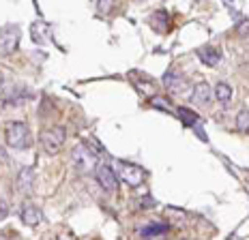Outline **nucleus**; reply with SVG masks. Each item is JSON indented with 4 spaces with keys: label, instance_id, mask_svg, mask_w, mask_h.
<instances>
[{
    "label": "nucleus",
    "instance_id": "nucleus-1",
    "mask_svg": "<svg viewBox=\"0 0 249 240\" xmlns=\"http://www.w3.org/2000/svg\"><path fill=\"white\" fill-rule=\"evenodd\" d=\"M4 139H7V144L11 146L15 150H24L30 146V131H28V124L22 122V120H13V122L7 124V129H4Z\"/></svg>",
    "mask_w": 249,
    "mask_h": 240
},
{
    "label": "nucleus",
    "instance_id": "nucleus-2",
    "mask_svg": "<svg viewBox=\"0 0 249 240\" xmlns=\"http://www.w3.org/2000/svg\"><path fill=\"white\" fill-rule=\"evenodd\" d=\"M65 139H67V129L65 127H48V129H43L41 135H39L41 148H43L48 154L60 153V148L65 146Z\"/></svg>",
    "mask_w": 249,
    "mask_h": 240
},
{
    "label": "nucleus",
    "instance_id": "nucleus-3",
    "mask_svg": "<svg viewBox=\"0 0 249 240\" xmlns=\"http://www.w3.org/2000/svg\"><path fill=\"white\" fill-rule=\"evenodd\" d=\"M71 161H73L75 170L82 171V174L95 171V168H97V156L86 144H77L75 148L71 150Z\"/></svg>",
    "mask_w": 249,
    "mask_h": 240
},
{
    "label": "nucleus",
    "instance_id": "nucleus-4",
    "mask_svg": "<svg viewBox=\"0 0 249 240\" xmlns=\"http://www.w3.org/2000/svg\"><path fill=\"white\" fill-rule=\"evenodd\" d=\"M116 174L121 176V180H124L129 187H140L144 180H146V171L133 163H127V161H118L116 163Z\"/></svg>",
    "mask_w": 249,
    "mask_h": 240
},
{
    "label": "nucleus",
    "instance_id": "nucleus-5",
    "mask_svg": "<svg viewBox=\"0 0 249 240\" xmlns=\"http://www.w3.org/2000/svg\"><path fill=\"white\" fill-rule=\"evenodd\" d=\"M18 45H19V28L13 24L4 26L2 33H0V56L15 54Z\"/></svg>",
    "mask_w": 249,
    "mask_h": 240
},
{
    "label": "nucleus",
    "instance_id": "nucleus-6",
    "mask_svg": "<svg viewBox=\"0 0 249 240\" xmlns=\"http://www.w3.org/2000/svg\"><path fill=\"white\" fill-rule=\"evenodd\" d=\"M95 176H97V182L101 185V189H106L110 193H114L118 189V176H116V171H114L110 165H99L97 163Z\"/></svg>",
    "mask_w": 249,
    "mask_h": 240
},
{
    "label": "nucleus",
    "instance_id": "nucleus-7",
    "mask_svg": "<svg viewBox=\"0 0 249 240\" xmlns=\"http://www.w3.org/2000/svg\"><path fill=\"white\" fill-rule=\"evenodd\" d=\"M161 82H163V86L168 88L170 92H172V95H180V92L187 90V80H185V75H183V73H178V71H174V69L165 71Z\"/></svg>",
    "mask_w": 249,
    "mask_h": 240
},
{
    "label": "nucleus",
    "instance_id": "nucleus-8",
    "mask_svg": "<svg viewBox=\"0 0 249 240\" xmlns=\"http://www.w3.org/2000/svg\"><path fill=\"white\" fill-rule=\"evenodd\" d=\"M35 187V170L33 168H22L18 171V178H15V189L24 195H28Z\"/></svg>",
    "mask_w": 249,
    "mask_h": 240
},
{
    "label": "nucleus",
    "instance_id": "nucleus-9",
    "mask_svg": "<svg viewBox=\"0 0 249 240\" xmlns=\"http://www.w3.org/2000/svg\"><path fill=\"white\" fill-rule=\"evenodd\" d=\"M211 99H213L211 84H206V82H200V84L194 86V92H191V101H194L196 105L206 107V105L211 103Z\"/></svg>",
    "mask_w": 249,
    "mask_h": 240
},
{
    "label": "nucleus",
    "instance_id": "nucleus-10",
    "mask_svg": "<svg viewBox=\"0 0 249 240\" xmlns=\"http://www.w3.org/2000/svg\"><path fill=\"white\" fill-rule=\"evenodd\" d=\"M22 221L26 223L28 227H37L41 221H43V215H41V210L35 204H30V202H26V204H22Z\"/></svg>",
    "mask_w": 249,
    "mask_h": 240
},
{
    "label": "nucleus",
    "instance_id": "nucleus-11",
    "mask_svg": "<svg viewBox=\"0 0 249 240\" xmlns=\"http://www.w3.org/2000/svg\"><path fill=\"white\" fill-rule=\"evenodd\" d=\"M129 77L133 80V84H136V88L142 95H155V82L150 80V77L142 75V73H136V71L129 73Z\"/></svg>",
    "mask_w": 249,
    "mask_h": 240
},
{
    "label": "nucleus",
    "instance_id": "nucleus-12",
    "mask_svg": "<svg viewBox=\"0 0 249 240\" xmlns=\"http://www.w3.org/2000/svg\"><path fill=\"white\" fill-rule=\"evenodd\" d=\"M150 26L155 28V33L165 34L170 30V15L165 11H155L150 15Z\"/></svg>",
    "mask_w": 249,
    "mask_h": 240
},
{
    "label": "nucleus",
    "instance_id": "nucleus-13",
    "mask_svg": "<svg viewBox=\"0 0 249 240\" xmlns=\"http://www.w3.org/2000/svg\"><path fill=\"white\" fill-rule=\"evenodd\" d=\"M198 58L204 62L206 67H217V65H219V60H221V51L209 45V48H202L198 51Z\"/></svg>",
    "mask_w": 249,
    "mask_h": 240
},
{
    "label": "nucleus",
    "instance_id": "nucleus-14",
    "mask_svg": "<svg viewBox=\"0 0 249 240\" xmlns=\"http://www.w3.org/2000/svg\"><path fill=\"white\" fill-rule=\"evenodd\" d=\"M170 232V225L165 223H150V225L140 227V236L144 238H153V236H163V234Z\"/></svg>",
    "mask_w": 249,
    "mask_h": 240
},
{
    "label": "nucleus",
    "instance_id": "nucleus-15",
    "mask_svg": "<svg viewBox=\"0 0 249 240\" xmlns=\"http://www.w3.org/2000/svg\"><path fill=\"white\" fill-rule=\"evenodd\" d=\"M176 114H178V118L183 120L185 127H198V124H200V116L194 112V109H189V107H178V109H176Z\"/></svg>",
    "mask_w": 249,
    "mask_h": 240
},
{
    "label": "nucleus",
    "instance_id": "nucleus-16",
    "mask_svg": "<svg viewBox=\"0 0 249 240\" xmlns=\"http://www.w3.org/2000/svg\"><path fill=\"white\" fill-rule=\"evenodd\" d=\"M215 99L221 103V105H228L230 103V99H232V88H230V84H226V82H219V84L215 86Z\"/></svg>",
    "mask_w": 249,
    "mask_h": 240
},
{
    "label": "nucleus",
    "instance_id": "nucleus-17",
    "mask_svg": "<svg viewBox=\"0 0 249 240\" xmlns=\"http://www.w3.org/2000/svg\"><path fill=\"white\" fill-rule=\"evenodd\" d=\"M26 99H28V92H26L22 86H19V88L15 86L11 92H7V95H4V101H7L9 105H22Z\"/></svg>",
    "mask_w": 249,
    "mask_h": 240
},
{
    "label": "nucleus",
    "instance_id": "nucleus-18",
    "mask_svg": "<svg viewBox=\"0 0 249 240\" xmlns=\"http://www.w3.org/2000/svg\"><path fill=\"white\" fill-rule=\"evenodd\" d=\"M236 127H238V131H241V133L249 135V109H243V112H238Z\"/></svg>",
    "mask_w": 249,
    "mask_h": 240
},
{
    "label": "nucleus",
    "instance_id": "nucleus-19",
    "mask_svg": "<svg viewBox=\"0 0 249 240\" xmlns=\"http://www.w3.org/2000/svg\"><path fill=\"white\" fill-rule=\"evenodd\" d=\"M92 4H95V9L103 15H107L114 9V0H92Z\"/></svg>",
    "mask_w": 249,
    "mask_h": 240
},
{
    "label": "nucleus",
    "instance_id": "nucleus-20",
    "mask_svg": "<svg viewBox=\"0 0 249 240\" xmlns=\"http://www.w3.org/2000/svg\"><path fill=\"white\" fill-rule=\"evenodd\" d=\"M150 105H153V107H159V109H163V112H172V105L168 103V99L157 97V95H153V99H150Z\"/></svg>",
    "mask_w": 249,
    "mask_h": 240
},
{
    "label": "nucleus",
    "instance_id": "nucleus-21",
    "mask_svg": "<svg viewBox=\"0 0 249 240\" xmlns=\"http://www.w3.org/2000/svg\"><path fill=\"white\" fill-rule=\"evenodd\" d=\"M236 34L243 36V39H245V36H249V17H245V19H241V22H238Z\"/></svg>",
    "mask_w": 249,
    "mask_h": 240
},
{
    "label": "nucleus",
    "instance_id": "nucleus-22",
    "mask_svg": "<svg viewBox=\"0 0 249 240\" xmlns=\"http://www.w3.org/2000/svg\"><path fill=\"white\" fill-rule=\"evenodd\" d=\"M7 215H9V206H7V202L0 200V219H4Z\"/></svg>",
    "mask_w": 249,
    "mask_h": 240
},
{
    "label": "nucleus",
    "instance_id": "nucleus-23",
    "mask_svg": "<svg viewBox=\"0 0 249 240\" xmlns=\"http://www.w3.org/2000/svg\"><path fill=\"white\" fill-rule=\"evenodd\" d=\"M2 84H4V77H2V73H0V90H2Z\"/></svg>",
    "mask_w": 249,
    "mask_h": 240
},
{
    "label": "nucleus",
    "instance_id": "nucleus-24",
    "mask_svg": "<svg viewBox=\"0 0 249 240\" xmlns=\"http://www.w3.org/2000/svg\"><path fill=\"white\" fill-rule=\"evenodd\" d=\"M0 159H4V148L0 146Z\"/></svg>",
    "mask_w": 249,
    "mask_h": 240
},
{
    "label": "nucleus",
    "instance_id": "nucleus-25",
    "mask_svg": "<svg viewBox=\"0 0 249 240\" xmlns=\"http://www.w3.org/2000/svg\"><path fill=\"white\" fill-rule=\"evenodd\" d=\"M138 2H144V0H138Z\"/></svg>",
    "mask_w": 249,
    "mask_h": 240
}]
</instances>
